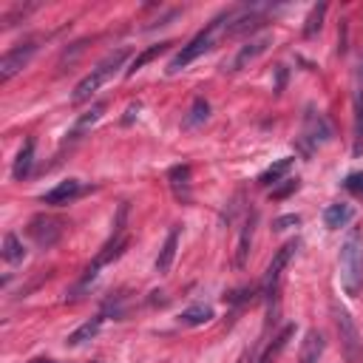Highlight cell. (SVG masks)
<instances>
[{
	"instance_id": "e0dca14e",
	"label": "cell",
	"mask_w": 363,
	"mask_h": 363,
	"mask_svg": "<svg viewBox=\"0 0 363 363\" xmlns=\"http://www.w3.org/2000/svg\"><path fill=\"white\" fill-rule=\"evenodd\" d=\"M323 355V335L321 332H307L304 338V346H301V357L298 363H318V357Z\"/></svg>"
},
{
	"instance_id": "4dcf8cb0",
	"label": "cell",
	"mask_w": 363,
	"mask_h": 363,
	"mask_svg": "<svg viewBox=\"0 0 363 363\" xmlns=\"http://www.w3.org/2000/svg\"><path fill=\"white\" fill-rule=\"evenodd\" d=\"M242 363H244V360H242Z\"/></svg>"
},
{
	"instance_id": "d4e9b609",
	"label": "cell",
	"mask_w": 363,
	"mask_h": 363,
	"mask_svg": "<svg viewBox=\"0 0 363 363\" xmlns=\"http://www.w3.org/2000/svg\"><path fill=\"white\" fill-rule=\"evenodd\" d=\"M261 23H264V18H261L258 12H250V15L236 18V23H230V26H227V35H247V32L258 29Z\"/></svg>"
},
{
	"instance_id": "7a4b0ae2",
	"label": "cell",
	"mask_w": 363,
	"mask_h": 363,
	"mask_svg": "<svg viewBox=\"0 0 363 363\" xmlns=\"http://www.w3.org/2000/svg\"><path fill=\"white\" fill-rule=\"evenodd\" d=\"M128 60V52L125 49H119V52H111L97 69H91V74H85L80 83H77V88H74V94H71V102L74 105H83V102H88L105 83H108V77L122 66Z\"/></svg>"
},
{
	"instance_id": "7c38bea8",
	"label": "cell",
	"mask_w": 363,
	"mask_h": 363,
	"mask_svg": "<svg viewBox=\"0 0 363 363\" xmlns=\"http://www.w3.org/2000/svg\"><path fill=\"white\" fill-rule=\"evenodd\" d=\"M253 230H256V213H250L242 225V236H239V247H236V267L242 270L247 264L250 247H253Z\"/></svg>"
},
{
	"instance_id": "5bb4252c",
	"label": "cell",
	"mask_w": 363,
	"mask_h": 363,
	"mask_svg": "<svg viewBox=\"0 0 363 363\" xmlns=\"http://www.w3.org/2000/svg\"><path fill=\"white\" fill-rule=\"evenodd\" d=\"M176 247H179V227H173L159 250V258H156V273H167L173 267V258H176Z\"/></svg>"
},
{
	"instance_id": "d6986e66",
	"label": "cell",
	"mask_w": 363,
	"mask_h": 363,
	"mask_svg": "<svg viewBox=\"0 0 363 363\" xmlns=\"http://www.w3.org/2000/svg\"><path fill=\"white\" fill-rule=\"evenodd\" d=\"M213 318V307H208V304H194V307H188L185 312L179 315V323L182 326H202V323H208Z\"/></svg>"
},
{
	"instance_id": "2e32d148",
	"label": "cell",
	"mask_w": 363,
	"mask_h": 363,
	"mask_svg": "<svg viewBox=\"0 0 363 363\" xmlns=\"http://www.w3.org/2000/svg\"><path fill=\"white\" fill-rule=\"evenodd\" d=\"M32 165H35V139H26L23 148H20V153H18V159H15L12 176H15L18 182L26 179V176L32 173Z\"/></svg>"
},
{
	"instance_id": "9a60e30c",
	"label": "cell",
	"mask_w": 363,
	"mask_h": 363,
	"mask_svg": "<svg viewBox=\"0 0 363 363\" xmlns=\"http://www.w3.org/2000/svg\"><path fill=\"white\" fill-rule=\"evenodd\" d=\"M105 108H108L105 102H94V105H91V111H85V114H83V117L74 122V128H71L69 139H80V136H83V133H85L91 125H97V122H100V117L105 114Z\"/></svg>"
},
{
	"instance_id": "9c48e42d",
	"label": "cell",
	"mask_w": 363,
	"mask_h": 363,
	"mask_svg": "<svg viewBox=\"0 0 363 363\" xmlns=\"http://www.w3.org/2000/svg\"><path fill=\"white\" fill-rule=\"evenodd\" d=\"M29 233H32V239H35L40 247H52V244H57V239L63 236V222H60V219H52V216H37V219L29 225Z\"/></svg>"
},
{
	"instance_id": "603a6c76",
	"label": "cell",
	"mask_w": 363,
	"mask_h": 363,
	"mask_svg": "<svg viewBox=\"0 0 363 363\" xmlns=\"http://www.w3.org/2000/svg\"><path fill=\"white\" fill-rule=\"evenodd\" d=\"M100 326H102V318H94V321H85L80 329H74L71 335H69V346H83L85 340H91L97 332H100Z\"/></svg>"
},
{
	"instance_id": "30bf717a",
	"label": "cell",
	"mask_w": 363,
	"mask_h": 363,
	"mask_svg": "<svg viewBox=\"0 0 363 363\" xmlns=\"http://www.w3.org/2000/svg\"><path fill=\"white\" fill-rule=\"evenodd\" d=\"M83 194V185L77 179H66L60 185H54L52 191L43 194V205H69L71 199H77Z\"/></svg>"
},
{
	"instance_id": "f546056e",
	"label": "cell",
	"mask_w": 363,
	"mask_h": 363,
	"mask_svg": "<svg viewBox=\"0 0 363 363\" xmlns=\"http://www.w3.org/2000/svg\"><path fill=\"white\" fill-rule=\"evenodd\" d=\"M290 191H298V179H295V182H292V179H287V188H281V191H273V196H275V199H284Z\"/></svg>"
},
{
	"instance_id": "8fae6325",
	"label": "cell",
	"mask_w": 363,
	"mask_h": 363,
	"mask_svg": "<svg viewBox=\"0 0 363 363\" xmlns=\"http://www.w3.org/2000/svg\"><path fill=\"white\" fill-rule=\"evenodd\" d=\"M304 139L309 142V148H318V145H323L329 139V128H326V119L321 114L309 111L307 125H304Z\"/></svg>"
},
{
	"instance_id": "4fadbf2b",
	"label": "cell",
	"mask_w": 363,
	"mask_h": 363,
	"mask_svg": "<svg viewBox=\"0 0 363 363\" xmlns=\"http://www.w3.org/2000/svg\"><path fill=\"white\" fill-rule=\"evenodd\" d=\"M170 188L182 202L191 199V165H176L170 170Z\"/></svg>"
},
{
	"instance_id": "44dd1931",
	"label": "cell",
	"mask_w": 363,
	"mask_h": 363,
	"mask_svg": "<svg viewBox=\"0 0 363 363\" xmlns=\"http://www.w3.org/2000/svg\"><path fill=\"white\" fill-rule=\"evenodd\" d=\"M323 222H326V227L329 230H338V227H346L349 222H352V208L349 205H329L326 210H323Z\"/></svg>"
},
{
	"instance_id": "ffe728a7",
	"label": "cell",
	"mask_w": 363,
	"mask_h": 363,
	"mask_svg": "<svg viewBox=\"0 0 363 363\" xmlns=\"http://www.w3.org/2000/svg\"><path fill=\"white\" fill-rule=\"evenodd\" d=\"M208 117H210V105H208V100H194V105H191V111H188V117L182 119V128L185 131H194V128H199V125H205L208 122Z\"/></svg>"
},
{
	"instance_id": "3957f363",
	"label": "cell",
	"mask_w": 363,
	"mask_h": 363,
	"mask_svg": "<svg viewBox=\"0 0 363 363\" xmlns=\"http://www.w3.org/2000/svg\"><path fill=\"white\" fill-rule=\"evenodd\" d=\"M227 18H230V12H227V15H222V18H216V20H213L205 32H199L188 46H182V52L167 63V74H179L182 69H188L196 57H202L205 52H210V49H213V43H216V35H219V29L225 26V20H227Z\"/></svg>"
},
{
	"instance_id": "7402d4cb",
	"label": "cell",
	"mask_w": 363,
	"mask_h": 363,
	"mask_svg": "<svg viewBox=\"0 0 363 363\" xmlns=\"http://www.w3.org/2000/svg\"><path fill=\"white\" fill-rule=\"evenodd\" d=\"M167 46H170V43H156V46L145 49L142 54H136V57L131 60V66H128V71H125V74H128V77H133V74H136V71H142V69H145L150 60H156L159 54H165V52H167Z\"/></svg>"
},
{
	"instance_id": "484cf974",
	"label": "cell",
	"mask_w": 363,
	"mask_h": 363,
	"mask_svg": "<svg viewBox=\"0 0 363 363\" xmlns=\"http://www.w3.org/2000/svg\"><path fill=\"white\" fill-rule=\"evenodd\" d=\"M323 15H326V4L312 6L309 18H307V26H304V35H307V37H315V35L321 32V26H323Z\"/></svg>"
},
{
	"instance_id": "83f0119b",
	"label": "cell",
	"mask_w": 363,
	"mask_h": 363,
	"mask_svg": "<svg viewBox=\"0 0 363 363\" xmlns=\"http://www.w3.org/2000/svg\"><path fill=\"white\" fill-rule=\"evenodd\" d=\"M343 188H346L352 196H360V199H363V170L349 173V176H346V182H343Z\"/></svg>"
},
{
	"instance_id": "8992f818",
	"label": "cell",
	"mask_w": 363,
	"mask_h": 363,
	"mask_svg": "<svg viewBox=\"0 0 363 363\" xmlns=\"http://www.w3.org/2000/svg\"><path fill=\"white\" fill-rule=\"evenodd\" d=\"M35 52H37L35 43H20L12 52H6L4 60H0V83H9L18 71H23V66L35 57Z\"/></svg>"
},
{
	"instance_id": "277c9868",
	"label": "cell",
	"mask_w": 363,
	"mask_h": 363,
	"mask_svg": "<svg viewBox=\"0 0 363 363\" xmlns=\"http://www.w3.org/2000/svg\"><path fill=\"white\" fill-rule=\"evenodd\" d=\"M332 318H335V329H338L346 363H363V338H360V329L355 326L352 315L343 307L332 304Z\"/></svg>"
},
{
	"instance_id": "ac0fdd59",
	"label": "cell",
	"mask_w": 363,
	"mask_h": 363,
	"mask_svg": "<svg viewBox=\"0 0 363 363\" xmlns=\"http://www.w3.org/2000/svg\"><path fill=\"white\" fill-rule=\"evenodd\" d=\"M290 167H292V156H284V159H278L275 165H270L261 176H258V185L261 188H270V185H278V182L290 173Z\"/></svg>"
},
{
	"instance_id": "5b68a950",
	"label": "cell",
	"mask_w": 363,
	"mask_h": 363,
	"mask_svg": "<svg viewBox=\"0 0 363 363\" xmlns=\"http://www.w3.org/2000/svg\"><path fill=\"white\" fill-rule=\"evenodd\" d=\"M295 250H298V242H287V244L273 256V261H270V267H267V275H264V290H267L270 301L278 298V284H281L284 267L290 264V258L295 256Z\"/></svg>"
},
{
	"instance_id": "f1b7e54d",
	"label": "cell",
	"mask_w": 363,
	"mask_h": 363,
	"mask_svg": "<svg viewBox=\"0 0 363 363\" xmlns=\"http://www.w3.org/2000/svg\"><path fill=\"white\" fill-rule=\"evenodd\" d=\"M292 225H301V216H295V213L281 216V219L275 222V230H287V227H292Z\"/></svg>"
},
{
	"instance_id": "ba28073f",
	"label": "cell",
	"mask_w": 363,
	"mask_h": 363,
	"mask_svg": "<svg viewBox=\"0 0 363 363\" xmlns=\"http://www.w3.org/2000/svg\"><path fill=\"white\" fill-rule=\"evenodd\" d=\"M355 156L363 153V54L357 57L355 66Z\"/></svg>"
},
{
	"instance_id": "4316f807",
	"label": "cell",
	"mask_w": 363,
	"mask_h": 363,
	"mask_svg": "<svg viewBox=\"0 0 363 363\" xmlns=\"http://www.w3.org/2000/svg\"><path fill=\"white\" fill-rule=\"evenodd\" d=\"M290 335H292V326H287V329H284V332H281V335L275 338V343H273V346H270V349H267V352L261 355V360H258V363H273V360H275V355H278V352H281V349L287 346Z\"/></svg>"
},
{
	"instance_id": "52a82bcc",
	"label": "cell",
	"mask_w": 363,
	"mask_h": 363,
	"mask_svg": "<svg viewBox=\"0 0 363 363\" xmlns=\"http://www.w3.org/2000/svg\"><path fill=\"white\" fill-rule=\"evenodd\" d=\"M270 43H273V35H270V32H264V35H258V37L247 40V43L236 52V57H233L230 63H225V71H242V69H244V66H250L258 54H264Z\"/></svg>"
},
{
	"instance_id": "cb8c5ba5",
	"label": "cell",
	"mask_w": 363,
	"mask_h": 363,
	"mask_svg": "<svg viewBox=\"0 0 363 363\" xmlns=\"http://www.w3.org/2000/svg\"><path fill=\"white\" fill-rule=\"evenodd\" d=\"M23 258H26V247H23V242H20L15 233H6V239H4V261L18 264V261H23Z\"/></svg>"
},
{
	"instance_id": "6da1fadb",
	"label": "cell",
	"mask_w": 363,
	"mask_h": 363,
	"mask_svg": "<svg viewBox=\"0 0 363 363\" xmlns=\"http://www.w3.org/2000/svg\"><path fill=\"white\" fill-rule=\"evenodd\" d=\"M340 287L352 298L363 290V239L357 230H352L340 247Z\"/></svg>"
}]
</instances>
